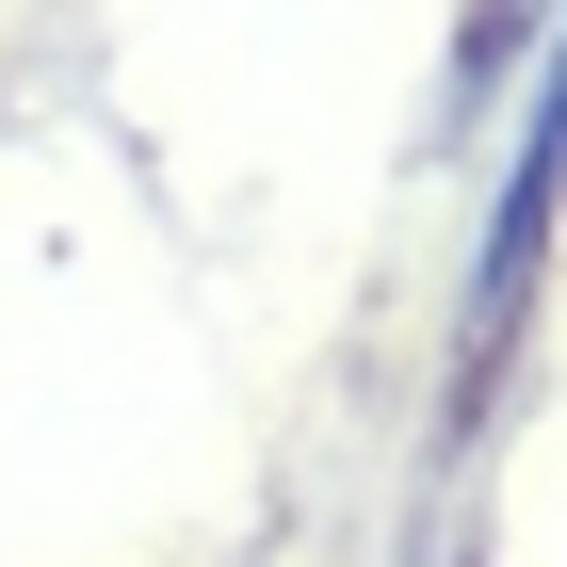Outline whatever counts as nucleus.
Masks as SVG:
<instances>
[]
</instances>
